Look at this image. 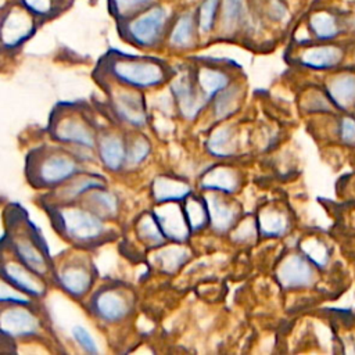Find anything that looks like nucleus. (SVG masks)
Wrapping results in <instances>:
<instances>
[{"label": "nucleus", "instance_id": "37998d69", "mask_svg": "<svg viewBox=\"0 0 355 355\" xmlns=\"http://www.w3.org/2000/svg\"><path fill=\"white\" fill-rule=\"evenodd\" d=\"M341 140L348 146H355V121L352 118H344L341 121Z\"/></svg>", "mask_w": 355, "mask_h": 355}, {"label": "nucleus", "instance_id": "b1692460", "mask_svg": "<svg viewBox=\"0 0 355 355\" xmlns=\"http://www.w3.org/2000/svg\"><path fill=\"white\" fill-rule=\"evenodd\" d=\"M97 154L103 165L111 171L118 172L125 166L126 161V141L116 133H103L97 140Z\"/></svg>", "mask_w": 355, "mask_h": 355}, {"label": "nucleus", "instance_id": "4be33fe9", "mask_svg": "<svg viewBox=\"0 0 355 355\" xmlns=\"http://www.w3.org/2000/svg\"><path fill=\"white\" fill-rule=\"evenodd\" d=\"M250 21L248 0H220L216 32L222 37H234Z\"/></svg>", "mask_w": 355, "mask_h": 355}, {"label": "nucleus", "instance_id": "2eb2a0df", "mask_svg": "<svg viewBox=\"0 0 355 355\" xmlns=\"http://www.w3.org/2000/svg\"><path fill=\"white\" fill-rule=\"evenodd\" d=\"M297 61L300 65L316 71L333 69L344 60V49L333 42H311L298 44Z\"/></svg>", "mask_w": 355, "mask_h": 355}, {"label": "nucleus", "instance_id": "20e7f679", "mask_svg": "<svg viewBox=\"0 0 355 355\" xmlns=\"http://www.w3.org/2000/svg\"><path fill=\"white\" fill-rule=\"evenodd\" d=\"M7 229L8 233L4 234V240H8L10 251L14 258L43 279L50 275L54 276V265L47 251L46 241L24 212L11 208Z\"/></svg>", "mask_w": 355, "mask_h": 355}, {"label": "nucleus", "instance_id": "f257e3e1", "mask_svg": "<svg viewBox=\"0 0 355 355\" xmlns=\"http://www.w3.org/2000/svg\"><path fill=\"white\" fill-rule=\"evenodd\" d=\"M97 72L101 80L146 90L169 82L176 71L157 57L110 50L100 58Z\"/></svg>", "mask_w": 355, "mask_h": 355}, {"label": "nucleus", "instance_id": "a19ab883", "mask_svg": "<svg viewBox=\"0 0 355 355\" xmlns=\"http://www.w3.org/2000/svg\"><path fill=\"white\" fill-rule=\"evenodd\" d=\"M230 237L233 241L236 243H250L257 237V233H259L258 230V222L257 218L248 215L244 219L239 220L237 225L230 230Z\"/></svg>", "mask_w": 355, "mask_h": 355}, {"label": "nucleus", "instance_id": "a878e982", "mask_svg": "<svg viewBox=\"0 0 355 355\" xmlns=\"http://www.w3.org/2000/svg\"><path fill=\"white\" fill-rule=\"evenodd\" d=\"M78 202L108 222L119 212L118 197L112 191L107 190V186L96 187L87 191Z\"/></svg>", "mask_w": 355, "mask_h": 355}, {"label": "nucleus", "instance_id": "c756f323", "mask_svg": "<svg viewBox=\"0 0 355 355\" xmlns=\"http://www.w3.org/2000/svg\"><path fill=\"white\" fill-rule=\"evenodd\" d=\"M207 150L211 155L227 158L236 154L237 135L230 125H219L215 128L207 140Z\"/></svg>", "mask_w": 355, "mask_h": 355}, {"label": "nucleus", "instance_id": "7ed1b4c3", "mask_svg": "<svg viewBox=\"0 0 355 355\" xmlns=\"http://www.w3.org/2000/svg\"><path fill=\"white\" fill-rule=\"evenodd\" d=\"M82 172L79 157L62 146H39L25 159L26 179L36 189H55Z\"/></svg>", "mask_w": 355, "mask_h": 355}, {"label": "nucleus", "instance_id": "0eeeda50", "mask_svg": "<svg viewBox=\"0 0 355 355\" xmlns=\"http://www.w3.org/2000/svg\"><path fill=\"white\" fill-rule=\"evenodd\" d=\"M42 24L24 7L10 1L1 6V47L4 51H15L24 46Z\"/></svg>", "mask_w": 355, "mask_h": 355}, {"label": "nucleus", "instance_id": "aec40b11", "mask_svg": "<svg viewBox=\"0 0 355 355\" xmlns=\"http://www.w3.org/2000/svg\"><path fill=\"white\" fill-rule=\"evenodd\" d=\"M1 275L3 280L32 298H40L46 294V283L43 282V277L36 275L15 258L3 261Z\"/></svg>", "mask_w": 355, "mask_h": 355}, {"label": "nucleus", "instance_id": "6e6552de", "mask_svg": "<svg viewBox=\"0 0 355 355\" xmlns=\"http://www.w3.org/2000/svg\"><path fill=\"white\" fill-rule=\"evenodd\" d=\"M87 308L104 323L122 322L133 309V295L122 284H107L93 293Z\"/></svg>", "mask_w": 355, "mask_h": 355}, {"label": "nucleus", "instance_id": "bb28decb", "mask_svg": "<svg viewBox=\"0 0 355 355\" xmlns=\"http://www.w3.org/2000/svg\"><path fill=\"white\" fill-rule=\"evenodd\" d=\"M191 257V252L183 243H173L155 248L151 261L153 265L164 273L172 275L178 272Z\"/></svg>", "mask_w": 355, "mask_h": 355}, {"label": "nucleus", "instance_id": "4c0bfd02", "mask_svg": "<svg viewBox=\"0 0 355 355\" xmlns=\"http://www.w3.org/2000/svg\"><path fill=\"white\" fill-rule=\"evenodd\" d=\"M302 254L318 268H324L329 262V250L320 240L311 237L301 243Z\"/></svg>", "mask_w": 355, "mask_h": 355}, {"label": "nucleus", "instance_id": "412c9836", "mask_svg": "<svg viewBox=\"0 0 355 355\" xmlns=\"http://www.w3.org/2000/svg\"><path fill=\"white\" fill-rule=\"evenodd\" d=\"M107 186V182L103 176L94 175V173H78L72 179L67 180L61 186L55 187V191L50 193L47 196L46 204H71V202H78L87 191L96 189V187H103Z\"/></svg>", "mask_w": 355, "mask_h": 355}, {"label": "nucleus", "instance_id": "f8f14e48", "mask_svg": "<svg viewBox=\"0 0 355 355\" xmlns=\"http://www.w3.org/2000/svg\"><path fill=\"white\" fill-rule=\"evenodd\" d=\"M304 25L313 42H334L345 32L344 14L327 4L312 6L305 15Z\"/></svg>", "mask_w": 355, "mask_h": 355}, {"label": "nucleus", "instance_id": "a18cd8bd", "mask_svg": "<svg viewBox=\"0 0 355 355\" xmlns=\"http://www.w3.org/2000/svg\"><path fill=\"white\" fill-rule=\"evenodd\" d=\"M286 1L290 4V3H294V1H298V0H286Z\"/></svg>", "mask_w": 355, "mask_h": 355}, {"label": "nucleus", "instance_id": "79ce46f5", "mask_svg": "<svg viewBox=\"0 0 355 355\" xmlns=\"http://www.w3.org/2000/svg\"><path fill=\"white\" fill-rule=\"evenodd\" d=\"M32 297L26 295L25 293L19 291L6 280L1 282V294L0 300L3 304H31Z\"/></svg>", "mask_w": 355, "mask_h": 355}, {"label": "nucleus", "instance_id": "5701e85b", "mask_svg": "<svg viewBox=\"0 0 355 355\" xmlns=\"http://www.w3.org/2000/svg\"><path fill=\"white\" fill-rule=\"evenodd\" d=\"M241 178L239 172L227 165L211 166L200 179V186L207 191H218L223 194H233L239 190Z\"/></svg>", "mask_w": 355, "mask_h": 355}, {"label": "nucleus", "instance_id": "cd10ccee", "mask_svg": "<svg viewBox=\"0 0 355 355\" xmlns=\"http://www.w3.org/2000/svg\"><path fill=\"white\" fill-rule=\"evenodd\" d=\"M29 11L40 24L51 21L64 14L73 0H10Z\"/></svg>", "mask_w": 355, "mask_h": 355}, {"label": "nucleus", "instance_id": "4468645a", "mask_svg": "<svg viewBox=\"0 0 355 355\" xmlns=\"http://www.w3.org/2000/svg\"><path fill=\"white\" fill-rule=\"evenodd\" d=\"M171 92L179 112L186 119H194L208 104L196 83L191 68L175 72L173 78L171 79Z\"/></svg>", "mask_w": 355, "mask_h": 355}, {"label": "nucleus", "instance_id": "c9c22d12", "mask_svg": "<svg viewBox=\"0 0 355 355\" xmlns=\"http://www.w3.org/2000/svg\"><path fill=\"white\" fill-rule=\"evenodd\" d=\"M183 209L191 232L202 230L209 225V214L205 198L190 194L183 204Z\"/></svg>", "mask_w": 355, "mask_h": 355}, {"label": "nucleus", "instance_id": "f3484780", "mask_svg": "<svg viewBox=\"0 0 355 355\" xmlns=\"http://www.w3.org/2000/svg\"><path fill=\"white\" fill-rule=\"evenodd\" d=\"M276 277L286 290L305 288L313 284L315 269L305 255L290 254L279 263Z\"/></svg>", "mask_w": 355, "mask_h": 355}, {"label": "nucleus", "instance_id": "9b49d317", "mask_svg": "<svg viewBox=\"0 0 355 355\" xmlns=\"http://www.w3.org/2000/svg\"><path fill=\"white\" fill-rule=\"evenodd\" d=\"M110 85H112L110 90V104L115 116L129 126H144L147 122V112L144 97L141 96L140 90L115 83Z\"/></svg>", "mask_w": 355, "mask_h": 355}, {"label": "nucleus", "instance_id": "58836bf2", "mask_svg": "<svg viewBox=\"0 0 355 355\" xmlns=\"http://www.w3.org/2000/svg\"><path fill=\"white\" fill-rule=\"evenodd\" d=\"M258 11L272 22H283L290 17V4L286 0H261Z\"/></svg>", "mask_w": 355, "mask_h": 355}, {"label": "nucleus", "instance_id": "473e14b6", "mask_svg": "<svg viewBox=\"0 0 355 355\" xmlns=\"http://www.w3.org/2000/svg\"><path fill=\"white\" fill-rule=\"evenodd\" d=\"M136 234L139 240L150 248L162 247L168 241L153 212L151 214L146 212L137 219Z\"/></svg>", "mask_w": 355, "mask_h": 355}, {"label": "nucleus", "instance_id": "c03bdc74", "mask_svg": "<svg viewBox=\"0 0 355 355\" xmlns=\"http://www.w3.org/2000/svg\"><path fill=\"white\" fill-rule=\"evenodd\" d=\"M344 25H345V32L355 33V11L344 15Z\"/></svg>", "mask_w": 355, "mask_h": 355}, {"label": "nucleus", "instance_id": "7c9ffc66", "mask_svg": "<svg viewBox=\"0 0 355 355\" xmlns=\"http://www.w3.org/2000/svg\"><path fill=\"white\" fill-rule=\"evenodd\" d=\"M243 98V89L237 83H232L229 87L216 94L212 100L214 115L218 121H223L232 116L240 107Z\"/></svg>", "mask_w": 355, "mask_h": 355}, {"label": "nucleus", "instance_id": "9d476101", "mask_svg": "<svg viewBox=\"0 0 355 355\" xmlns=\"http://www.w3.org/2000/svg\"><path fill=\"white\" fill-rule=\"evenodd\" d=\"M233 62L214 58H202L191 68L196 83L209 103L216 94L233 83Z\"/></svg>", "mask_w": 355, "mask_h": 355}, {"label": "nucleus", "instance_id": "f704fd0d", "mask_svg": "<svg viewBox=\"0 0 355 355\" xmlns=\"http://www.w3.org/2000/svg\"><path fill=\"white\" fill-rule=\"evenodd\" d=\"M220 11V0H201L196 8V18L200 36H209L216 31Z\"/></svg>", "mask_w": 355, "mask_h": 355}, {"label": "nucleus", "instance_id": "e433bc0d", "mask_svg": "<svg viewBox=\"0 0 355 355\" xmlns=\"http://www.w3.org/2000/svg\"><path fill=\"white\" fill-rule=\"evenodd\" d=\"M150 154V141L144 136H136L126 143L125 166L135 168L140 165Z\"/></svg>", "mask_w": 355, "mask_h": 355}, {"label": "nucleus", "instance_id": "dca6fc26", "mask_svg": "<svg viewBox=\"0 0 355 355\" xmlns=\"http://www.w3.org/2000/svg\"><path fill=\"white\" fill-rule=\"evenodd\" d=\"M227 196L218 191H208L204 196L209 214V226L218 234L230 232L240 220V205Z\"/></svg>", "mask_w": 355, "mask_h": 355}, {"label": "nucleus", "instance_id": "f03ea898", "mask_svg": "<svg viewBox=\"0 0 355 355\" xmlns=\"http://www.w3.org/2000/svg\"><path fill=\"white\" fill-rule=\"evenodd\" d=\"M47 215L55 232L79 248H92L111 240L108 220L96 215L80 202L46 204Z\"/></svg>", "mask_w": 355, "mask_h": 355}, {"label": "nucleus", "instance_id": "39448f33", "mask_svg": "<svg viewBox=\"0 0 355 355\" xmlns=\"http://www.w3.org/2000/svg\"><path fill=\"white\" fill-rule=\"evenodd\" d=\"M175 14L169 6L158 1L141 14L119 22L118 31L121 37L135 47L153 50L165 43Z\"/></svg>", "mask_w": 355, "mask_h": 355}, {"label": "nucleus", "instance_id": "2f4dec72", "mask_svg": "<svg viewBox=\"0 0 355 355\" xmlns=\"http://www.w3.org/2000/svg\"><path fill=\"white\" fill-rule=\"evenodd\" d=\"M257 222L259 234L263 237H279L283 236L288 229L287 216L273 207L261 209L258 212Z\"/></svg>", "mask_w": 355, "mask_h": 355}, {"label": "nucleus", "instance_id": "72a5a7b5", "mask_svg": "<svg viewBox=\"0 0 355 355\" xmlns=\"http://www.w3.org/2000/svg\"><path fill=\"white\" fill-rule=\"evenodd\" d=\"M157 3L158 0H108V11L119 24L141 14Z\"/></svg>", "mask_w": 355, "mask_h": 355}, {"label": "nucleus", "instance_id": "ea45409f", "mask_svg": "<svg viewBox=\"0 0 355 355\" xmlns=\"http://www.w3.org/2000/svg\"><path fill=\"white\" fill-rule=\"evenodd\" d=\"M69 334L76 345L86 354H97L98 352V344L94 338V336L90 333V330L82 324V323H75L71 326Z\"/></svg>", "mask_w": 355, "mask_h": 355}, {"label": "nucleus", "instance_id": "a211bd4d", "mask_svg": "<svg viewBox=\"0 0 355 355\" xmlns=\"http://www.w3.org/2000/svg\"><path fill=\"white\" fill-rule=\"evenodd\" d=\"M162 233L168 241L186 243L190 237L191 229L189 226L183 207L179 202H162L153 211Z\"/></svg>", "mask_w": 355, "mask_h": 355}, {"label": "nucleus", "instance_id": "423d86ee", "mask_svg": "<svg viewBox=\"0 0 355 355\" xmlns=\"http://www.w3.org/2000/svg\"><path fill=\"white\" fill-rule=\"evenodd\" d=\"M50 136L68 146L93 150L97 147V132L89 112L75 103L58 104L49 122Z\"/></svg>", "mask_w": 355, "mask_h": 355}, {"label": "nucleus", "instance_id": "6ab92c4d", "mask_svg": "<svg viewBox=\"0 0 355 355\" xmlns=\"http://www.w3.org/2000/svg\"><path fill=\"white\" fill-rule=\"evenodd\" d=\"M201 36L197 26L196 10H183L176 12L169 26L165 44L176 51H186L194 49Z\"/></svg>", "mask_w": 355, "mask_h": 355}, {"label": "nucleus", "instance_id": "c85d7f7f", "mask_svg": "<svg viewBox=\"0 0 355 355\" xmlns=\"http://www.w3.org/2000/svg\"><path fill=\"white\" fill-rule=\"evenodd\" d=\"M329 98L341 110L355 104V73H340L327 83Z\"/></svg>", "mask_w": 355, "mask_h": 355}, {"label": "nucleus", "instance_id": "393cba45", "mask_svg": "<svg viewBox=\"0 0 355 355\" xmlns=\"http://www.w3.org/2000/svg\"><path fill=\"white\" fill-rule=\"evenodd\" d=\"M151 194L155 202H179L191 194V186L179 178L157 176L151 183Z\"/></svg>", "mask_w": 355, "mask_h": 355}, {"label": "nucleus", "instance_id": "1a4fd4ad", "mask_svg": "<svg viewBox=\"0 0 355 355\" xmlns=\"http://www.w3.org/2000/svg\"><path fill=\"white\" fill-rule=\"evenodd\" d=\"M94 268L83 257H69L60 266H54L57 284L72 298H83L94 283Z\"/></svg>", "mask_w": 355, "mask_h": 355}, {"label": "nucleus", "instance_id": "ddd939ff", "mask_svg": "<svg viewBox=\"0 0 355 355\" xmlns=\"http://www.w3.org/2000/svg\"><path fill=\"white\" fill-rule=\"evenodd\" d=\"M31 304H8L0 312V327L4 337L32 338L40 333L42 324L37 315L29 309Z\"/></svg>", "mask_w": 355, "mask_h": 355}]
</instances>
